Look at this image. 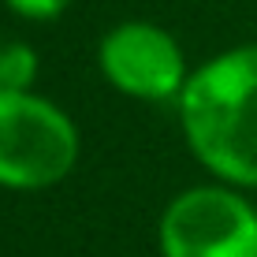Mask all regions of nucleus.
<instances>
[{"mask_svg": "<svg viewBox=\"0 0 257 257\" xmlns=\"http://www.w3.org/2000/svg\"><path fill=\"white\" fill-rule=\"evenodd\" d=\"M183 131L201 164L238 187H257V45L231 49L187 78Z\"/></svg>", "mask_w": 257, "mask_h": 257, "instance_id": "obj_1", "label": "nucleus"}, {"mask_svg": "<svg viewBox=\"0 0 257 257\" xmlns=\"http://www.w3.org/2000/svg\"><path fill=\"white\" fill-rule=\"evenodd\" d=\"M75 161L78 131L56 104L26 90H0V187H52Z\"/></svg>", "mask_w": 257, "mask_h": 257, "instance_id": "obj_2", "label": "nucleus"}, {"mask_svg": "<svg viewBox=\"0 0 257 257\" xmlns=\"http://www.w3.org/2000/svg\"><path fill=\"white\" fill-rule=\"evenodd\" d=\"M164 257H257V209L224 187H194L161 220Z\"/></svg>", "mask_w": 257, "mask_h": 257, "instance_id": "obj_3", "label": "nucleus"}, {"mask_svg": "<svg viewBox=\"0 0 257 257\" xmlns=\"http://www.w3.org/2000/svg\"><path fill=\"white\" fill-rule=\"evenodd\" d=\"M101 71L119 93L142 101H168L187 90L183 52L149 23H123L101 41Z\"/></svg>", "mask_w": 257, "mask_h": 257, "instance_id": "obj_4", "label": "nucleus"}, {"mask_svg": "<svg viewBox=\"0 0 257 257\" xmlns=\"http://www.w3.org/2000/svg\"><path fill=\"white\" fill-rule=\"evenodd\" d=\"M38 75V60L30 45H0V86L4 90H26Z\"/></svg>", "mask_w": 257, "mask_h": 257, "instance_id": "obj_5", "label": "nucleus"}, {"mask_svg": "<svg viewBox=\"0 0 257 257\" xmlns=\"http://www.w3.org/2000/svg\"><path fill=\"white\" fill-rule=\"evenodd\" d=\"M8 8L26 15V19H56L67 8V0H8Z\"/></svg>", "mask_w": 257, "mask_h": 257, "instance_id": "obj_6", "label": "nucleus"}, {"mask_svg": "<svg viewBox=\"0 0 257 257\" xmlns=\"http://www.w3.org/2000/svg\"><path fill=\"white\" fill-rule=\"evenodd\" d=\"M0 90H4V86H0Z\"/></svg>", "mask_w": 257, "mask_h": 257, "instance_id": "obj_7", "label": "nucleus"}]
</instances>
